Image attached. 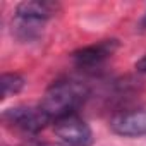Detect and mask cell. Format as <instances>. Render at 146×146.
<instances>
[{
    "label": "cell",
    "mask_w": 146,
    "mask_h": 146,
    "mask_svg": "<svg viewBox=\"0 0 146 146\" xmlns=\"http://www.w3.org/2000/svg\"><path fill=\"white\" fill-rule=\"evenodd\" d=\"M136 70L141 74H146V55H143L137 62H136Z\"/></svg>",
    "instance_id": "cell-9"
},
{
    "label": "cell",
    "mask_w": 146,
    "mask_h": 146,
    "mask_svg": "<svg viewBox=\"0 0 146 146\" xmlns=\"http://www.w3.org/2000/svg\"><path fill=\"white\" fill-rule=\"evenodd\" d=\"M139 28L146 31V12H144V16H143V17H141V21H139Z\"/></svg>",
    "instance_id": "cell-11"
},
{
    "label": "cell",
    "mask_w": 146,
    "mask_h": 146,
    "mask_svg": "<svg viewBox=\"0 0 146 146\" xmlns=\"http://www.w3.org/2000/svg\"><path fill=\"white\" fill-rule=\"evenodd\" d=\"M58 11H60V5L55 4V2H41V0H33V2H21L16 7V14L14 16L29 17V19H36V21L46 23Z\"/></svg>",
    "instance_id": "cell-6"
},
{
    "label": "cell",
    "mask_w": 146,
    "mask_h": 146,
    "mask_svg": "<svg viewBox=\"0 0 146 146\" xmlns=\"http://www.w3.org/2000/svg\"><path fill=\"white\" fill-rule=\"evenodd\" d=\"M2 122L7 129L16 131L24 136L40 134L48 124H52L50 117L43 112L40 105H17L2 112Z\"/></svg>",
    "instance_id": "cell-2"
},
{
    "label": "cell",
    "mask_w": 146,
    "mask_h": 146,
    "mask_svg": "<svg viewBox=\"0 0 146 146\" xmlns=\"http://www.w3.org/2000/svg\"><path fill=\"white\" fill-rule=\"evenodd\" d=\"M119 40L115 38H110V40H102V41H96L93 45H86V46H81L78 50L72 52L70 58L74 62V65L81 70H96L100 69L117 50H119Z\"/></svg>",
    "instance_id": "cell-3"
},
{
    "label": "cell",
    "mask_w": 146,
    "mask_h": 146,
    "mask_svg": "<svg viewBox=\"0 0 146 146\" xmlns=\"http://www.w3.org/2000/svg\"><path fill=\"white\" fill-rule=\"evenodd\" d=\"M26 86V79L17 72H4L2 74V98L14 96L21 93Z\"/></svg>",
    "instance_id": "cell-8"
},
{
    "label": "cell",
    "mask_w": 146,
    "mask_h": 146,
    "mask_svg": "<svg viewBox=\"0 0 146 146\" xmlns=\"http://www.w3.org/2000/svg\"><path fill=\"white\" fill-rule=\"evenodd\" d=\"M43 26H45V23H41V21L14 16V19H12V35L19 41H36L43 33Z\"/></svg>",
    "instance_id": "cell-7"
},
{
    "label": "cell",
    "mask_w": 146,
    "mask_h": 146,
    "mask_svg": "<svg viewBox=\"0 0 146 146\" xmlns=\"http://www.w3.org/2000/svg\"><path fill=\"white\" fill-rule=\"evenodd\" d=\"M55 136L65 146H91L93 144V131L84 119L78 113H70L62 119H57L53 124Z\"/></svg>",
    "instance_id": "cell-4"
},
{
    "label": "cell",
    "mask_w": 146,
    "mask_h": 146,
    "mask_svg": "<svg viewBox=\"0 0 146 146\" xmlns=\"http://www.w3.org/2000/svg\"><path fill=\"white\" fill-rule=\"evenodd\" d=\"M110 131L122 137H143L146 136V110L136 108L127 112H117L110 122Z\"/></svg>",
    "instance_id": "cell-5"
},
{
    "label": "cell",
    "mask_w": 146,
    "mask_h": 146,
    "mask_svg": "<svg viewBox=\"0 0 146 146\" xmlns=\"http://www.w3.org/2000/svg\"><path fill=\"white\" fill-rule=\"evenodd\" d=\"M88 96H90V88L83 81L58 79L46 88L40 102V107L53 124L57 119H62L70 113H78L79 107L86 102Z\"/></svg>",
    "instance_id": "cell-1"
},
{
    "label": "cell",
    "mask_w": 146,
    "mask_h": 146,
    "mask_svg": "<svg viewBox=\"0 0 146 146\" xmlns=\"http://www.w3.org/2000/svg\"><path fill=\"white\" fill-rule=\"evenodd\" d=\"M21 146H60V144H52V143H38V141H29Z\"/></svg>",
    "instance_id": "cell-10"
}]
</instances>
